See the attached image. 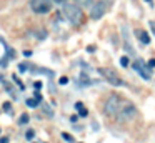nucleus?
Returning a JSON list of instances; mask_svg holds the SVG:
<instances>
[{"instance_id":"a211bd4d","label":"nucleus","mask_w":155,"mask_h":143,"mask_svg":"<svg viewBox=\"0 0 155 143\" xmlns=\"http://www.w3.org/2000/svg\"><path fill=\"white\" fill-rule=\"evenodd\" d=\"M44 112L48 115V118H52V116H54V110H52L50 106H44Z\"/></svg>"},{"instance_id":"bb28decb","label":"nucleus","mask_w":155,"mask_h":143,"mask_svg":"<svg viewBox=\"0 0 155 143\" xmlns=\"http://www.w3.org/2000/svg\"><path fill=\"white\" fill-rule=\"evenodd\" d=\"M0 143H8V136H2V138H0Z\"/></svg>"},{"instance_id":"9b49d317","label":"nucleus","mask_w":155,"mask_h":143,"mask_svg":"<svg viewBox=\"0 0 155 143\" xmlns=\"http://www.w3.org/2000/svg\"><path fill=\"white\" fill-rule=\"evenodd\" d=\"M75 108L78 110V116H87V115H88V110L84 106V103H82V102H77V103H75Z\"/></svg>"},{"instance_id":"a878e982","label":"nucleus","mask_w":155,"mask_h":143,"mask_svg":"<svg viewBox=\"0 0 155 143\" xmlns=\"http://www.w3.org/2000/svg\"><path fill=\"white\" fill-rule=\"evenodd\" d=\"M77 120H78V115H72V116H70V122H72V123H75Z\"/></svg>"},{"instance_id":"6ab92c4d","label":"nucleus","mask_w":155,"mask_h":143,"mask_svg":"<svg viewBox=\"0 0 155 143\" xmlns=\"http://www.w3.org/2000/svg\"><path fill=\"white\" fill-rule=\"evenodd\" d=\"M27 68H28L27 63H20V65H18V72H27Z\"/></svg>"},{"instance_id":"c85d7f7f","label":"nucleus","mask_w":155,"mask_h":143,"mask_svg":"<svg viewBox=\"0 0 155 143\" xmlns=\"http://www.w3.org/2000/svg\"><path fill=\"white\" fill-rule=\"evenodd\" d=\"M102 2H104L105 5H112V3H114V0H102Z\"/></svg>"},{"instance_id":"dca6fc26","label":"nucleus","mask_w":155,"mask_h":143,"mask_svg":"<svg viewBox=\"0 0 155 143\" xmlns=\"http://www.w3.org/2000/svg\"><path fill=\"white\" fill-rule=\"evenodd\" d=\"M62 138H64V140H67L68 143H75V140L72 138V136L68 135V133H62Z\"/></svg>"},{"instance_id":"7ed1b4c3","label":"nucleus","mask_w":155,"mask_h":143,"mask_svg":"<svg viewBox=\"0 0 155 143\" xmlns=\"http://www.w3.org/2000/svg\"><path fill=\"white\" fill-rule=\"evenodd\" d=\"M135 116H137V106H135L134 103H124L122 108L118 110V113H117V122H120V123L130 122Z\"/></svg>"},{"instance_id":"4468645a","label":"nucleus","mask_w":155,"mask_h":143,"mask_svg":"<svg viewBox=\"0 0 155 143\" xmlns=\"http://www.w3.org/2000/svg\"><path fill=\"white\" fill-rule=\"evenodd\" d=\"M38 103H40V102H38L37 98H28V100H27V105L30 106V108H35V106H38Z\"/></svg>"},{"instance_id":"f257e3e1","label":"nucleus","mask_w":155,"mask_h":143,"mask_svg":"<svg viewBox=\"0 0 155 143\" xmlns=\"http://www.w3.org/2000/svg\"><path fill=\"white\" fill-rule=\"evenodd\" d=\"M64 15L72 25H80L82 20H84V13H82V8L75 3H65L64 5Z\"/></svg>"},{"instance_id":"ddd939ff","label":"nucleus","mask_w":155,"mask_h":143,"mask_svg":"<svg viewBox=\"0 0 155 143\" xmlns=\"http://www.w3.org/2000/svg\"><path fill=\"white\" fill-rule=\"evenodd\" d=\"M28 120H30V116H28L27 113H22V116L18 118V125H27Z\"/></svg>"},{"instance_id":"cd10ccee","label":"nucleus","mask_w":155,"mask_h":143,"mask_svg":"<svg viewBox=\"0 0 155 143\" xmlns=\"http://www.w3.org/2000/svg\"><path fill=\"white\" fill-rule=\"evenodd\" d=\"M150 28H152V32H153V35H155V22H153V20L150 22Z\"/></svg>"},{"instance_id":"f8f14e48","label":"nucleus","mask_w":155,"mask_h":143,"mask_svg":"<svg viewBox=\"0 0 155 143\" xmlns=\"http://www.w3.org/2000/svg\"><path fill=\"white\" fill-rule=\"evenodd\" d=\"M75 5H78L80 8H88L94 5V0H75Z\"/></svg>"},{"instance_id":"20e7f679","label":"nucleus","mask_w":155,"mask_h":143,"mask_svg":"<svg viewBox=\"0 0 155 143\" xmlns=\"http://www.w3.org/2000/svg\"><path fill=\"white\" fill-rule=\"evenodd\" d=\"M98 73H100L110 85H114V86H122L124 85V80L120 78V75H118L114 68H98Z\"/></svg>"},{"instance_id":"0eeeda50","label":"nucleus","mask_w":155,"mask_h":143,"mask_svg":"<svg viewBox=\"0 0 155 143\" xmlns=\"http://www.w3.org/2000/svg\"><path fill=\"white\" fill-rule=\"evenodd\" d=\"M134 68L137 70L138 73H140V76H142L143 80H150V78H152V76H150V72H148L150 68H148V67H145L142 60H137V62L134 63Z\"/></svg>"},{"instance_id":"b1692460","label":"nucleus","mask_w":155,"mask_h":143,"mask_svg":"<svg viewBox=\"0 0 155 143\" xmlns=\"http://www.w3.org/2000/svg\"><path fill=\"white\" fill-rule=\"evenodd\" d=\"M34 88L40 90V88H42V82H35V83H34Z\"/></svg>"},{"instance_id":"5701e85b","label":"nucleus","mask_w":155,"mask_h":143,"mask_svg":"<svg viewBox=\"0 0 155 143\" xmlns=\"http://www.w3.org/2000/svg\"><path fill=\"white\" fill-rule=\"evenodd\" d=\"M4 110H5V112H10V110H12V105H10L8 102H5V103H4Z\"/></svg>"},{"instance_id":"39448f33","label":"nucleus","mask_w":155,"mask_h":143,"mask_svg":"<svg viewBox=\"0 0 155 143\" xmlns=\"http://www.w3.org/2000/svg\"><path fill=\"white\" fill-rule=\"evenodd\" d=\"M52 3H54V0H30V8L32 12L44 15V13L50 12Z\"/></svg>"},{"instance_id":"4be33fe9","label":"nucleus","mask_w":155,"mask_h":143,"mask_svg":"<svg viewBox=\"0 0 155 143\" xmlns=\"http://www.w3.org/2000/svg\"><path fill=\"white\" fill-rule=\"evenodd\" d=\"M58 83H60V85H67V83H68V78H67V76H62V78L58 80Z\"/></svg>"},{"instance_id":"6e6552de","label":"nucleus","mask_w":155,"mask_h":143,"mask_svg":"<svg viewBox=\"0 0 155 143\" xmlns=\"http://www.w3.org/2000/svg\"><path fill=\"white\" fill-rule=\"evenodd\" d=\"M135 35L138 37V42L143 43V45H148V43H150V37H148V33L145 32V30H135Z\"/></svg>"},{"instance_id":"c756f323","label":"nucleus","mask_w":155,"mask_h":143,"mask_svg":"<svg viewBox=\"0 0 155 143\" xmlns=\"http://www.w3.org/2000/svg\"><path fill=\"white\" fill-rule=\"evenodd\" d=\"M24 55H25V57H30L32 52H30V50H27V52H24Z\"/></svg>"},{"instance_id":"423d86ee","label":"nucleus","mask_w":155,"mask_h":143,"mask_svg":"<svg viewBox=\"0 0 155 143\" xmlns=\"http://www.w3.org/2000/svg\"><path fill=\"white\" fill-rule=\"evenodd\" d=\"M105 10H107V5L104 2H94V5L90 7V18L92 20H100L102 17L105 15Z\"/></svg>"},{"instance_id":"7c9ffc66","label":"nucleus","mask_w":155,"mask_h":143,"mask_svg":"<svg viewBox=\"0 0 155 143\" xmlns=\"http://www.w3.org/2000/svg\"><path fill=\"white\" fill-rule=\"evenodd\" d=\"M147 2H148V3H152V0H147Z\"/></svg>"},{"instance_id":"393cba45","label":"nucleus","mask_w":155,"mask_h":143,"mask_svg":"<svg viewBox=\"0 0 155 143\" xmlns=\"http://www.w3.org/2000/svg\"><path fill=\"white\" fill-rule=\"evenodd\" d=\"M54 3H58V5H65L67 0H54Z\"/></svg>"},{"instance_id":"aec40b11","label":"nucleus","mask_w":155,"mask_h":143,"mask_svg":"<svg viewBox=\"0 0 155 143\" xmlns=\"http://www.w3.org/2000/svg\"><path fill=\"white\" fill-rule=\"evenodd\" d=\"M80 78H82V83H84V85H87V83H90V80L87 78V75H85V73H82V75H80Z\"/></svg>"},{"instance_id":"f03ea898","label":"nucleus","mask_w":155,"mask_h":143,"mask_svg":"<svg viewBox=\"0 0 155 143\" xmlns=\"http://www.w3.org/2000/svg\"><path fill=\"white\" fill-rule=\"evenodd\" d=\"M122 100H120V96L118 95H110L107 98V102H105V105H104V112H105V115H108V116H117V113H118V110L122 108Z\"/></svg>"},{"instance_id":"2eb2a0df","label":"nucleus","mask_w":155,"mask_h":143,"mask_svg":"<svg viewBox=\"0 0 155 143\" xmlns=\"http://www.w3.org/2000/svg\"><path fill=\"white\" fill-rule=\"evenodd\" d=\"M34 136H35V132H34V130H27V133H25V138H27V140H34Z\"/></svg>"},{"instance_id":"412c9836","label":"nucleus","mask_w":155,"mask_h":143,"mask_svg":"<svg viewBox=\"0 0 155 143\" xmlns=\"http://www.w3.org/2000/svg\"><path fill=\"white\" fill-rule=\"evenodd\" d=\"M147 67H148V68H155V58H150V60H148Z\"/></svg>"},{"instance_id":"1a4fd4ad","label":"nucleus","mask_w":155,"mask_h":143,"mask_svg":"<svg viewBox=\"0 0 155 143\" xmlns=\"http://www.w3.org/2000/svg\"><path fill=\"white\" fill-rule=\"evenodd\" d=\"M32 35L35 37V40H45V37H47V30L42 28V27H38V28H35L34 32H32Z\"/></svg>"},{"instance_id":"9d476101","label":"nucleus","mask_w":155,"mask_h":143,"mask_svg":"<svg viewBox=\"0 0 155 143\" xmlns=\"http://www.w3.org/2000/svg\"><path fill=\"white\" fill-rule=\"evenodd\" d=\"M122 33H124V37H125V50H127L130 55H135V48L132 47V43L128 42V38H127V28H125V27L122 28Z\"/></svg>"},{"instance_id":"f3484780","label":"nucleus","mask_w":155,"mask_h":143,"mask_svg":"<svg viewBox=\"0 0 155 143\" xmlns=\"http://www.w3.org/2000/svg\"><path fill=\"white\" fill-rule=\"evenodd\" d=\"M128 63H130V62H128V57H122V58H120V65L122 67H125V68H127Z\"/></svg>"}]
</instances>
